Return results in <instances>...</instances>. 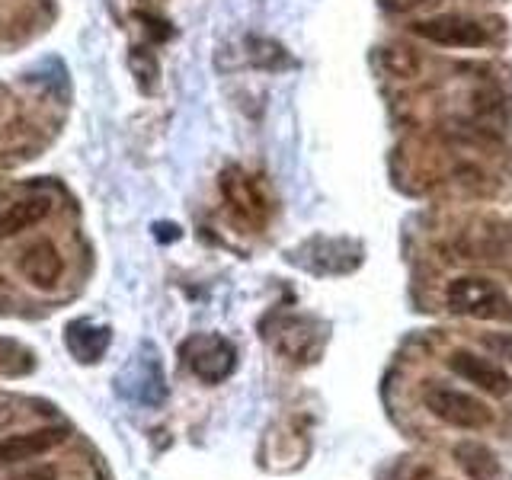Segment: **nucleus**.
<instances>
[{
	"instance_id": "f257e3e1",
	"label": "nucleus",
	"mask_w": 512,
	"mask_h": 480,
	"mask_svg": "<svg viewBox=\"0 0 512 480\" xmlns=\"http://www.w3.org/2000/svg\"><path fill=\"white\" fill-rule=\"evenodd\" d=\"M445 301H448V311L458 317H471V320H509L512 317V301L503 295V288L480 276L455 279L448 285Z\"/></svg>"
},
{
	"instance_id": "f03ea898",
	"label": "nucleus",
	"mask_w": 512,
	"mask_h": 480,
	"mask_svg": "<svg viewBox=\"0 0 512 480\" xmlns=\"http://www.w3.org/2000/svg\"><path fill=\"white\" fill-rule=\"evenodd\" d=\"M180 356L189 365V372L205 384H221L234 375L237 368V349L231 340L218 333H196L180 346Z\"/></svg>"
},
{
	"instance_id": "7ed1b4c3",
	"label": "nucleus",
	"mask_w": 512,
	"mask_h": 480,
	"mask_svg": "<svg viewBox=\"0 0 512 480\" xmlns=\"http://www.w3.org/2000/svg\"><path fill=\"white\" fill-rule=\"evenodd\" d=\"M116 384H119V394L135 400V404H144V407L164 404V397H167L164 368H160V359H157L151 343H144L138 349V356L128 359V365L119 372Z\"/></svg>"
},
{
	"instance_id": "20e7f679",
	"label": "nucleus",
	"mask_w": 512,
	"mask_h": 480,
	"mask_svg": "<svg viewBox=\"0 0 512 480\" xmlns=\"http://www.w3.org/2000/svg\"><path fill=\"white\" fill-rule=\"evenodd\" d=\"M413 36H420L432 45L442 48H484L490 45V32L484 23L471 20V16H458V13H442V16H429V20H416Z\"/></svg>"
},
{
	"instance_id": "39448f33",
	"label": "nucleus",
	"mask_w": 512,
	"mask_h": 480,
	"mask_svg": "<svg viewBox=\"0 0 512 480\" xmlns=\"http://www.w3.org/2000/svg\"><path fill=\"white\" fill-rule=\"evenodd\" d=\"M426 407L432 416H439L442 423H452L458 429H484L493 423V410L471 394L448 391V388H432L426 391Z\"/></svg>"
},
{
	"instance_id": "423d86ee",
	"label": "nucleus",
	"mask_w": 512,
	"mask_h": 480,
	"mask_svg": "<svg viewBox=\"0 0 512 480\" xmlns=\"http://www.w3.org/2000/svg\"><path fill=\"white\" fill-rule=\"evenodd\" d=\"M16 269H20V276L32 285L39 288V292H52V288L61 282L64 276V260L55 244H48V240H39V244H32L20 253V260H16Z\"/></svg>"
},
{
	"instance_id": "0eeeda50",
	"label": "nucleus",
	"mask_w": 512,
	"mask_h": 480,
	"mask_svg": "<svg viewBox=\"0 0 512 480\" xmlns=\"http://www.w3.org/2000/svg\"><path fill=\"white\" fill-rule=\"evenodd\" d=\"M448 365H452L455 375L468 378L471 384H477L480 391H487L493 397L512 394V375L506 372V368L496 365V362H490V359H480V356H474V352L458 349V352H452Z\"/></svg>"
},
{
	"instance_id": "6e6552de",
	"label": "nucleus",
	"mask_w": 512,
	"mask_h": 480,
	"mask_svg": "<svg viewBox=\"0 0 512 480\" xmlns=\"http://www.w3.org/2000/svg\"><path fill=\"white\" fill-rule=\"evenodd\" d=\"M64 439H68V429L64 426H48V429H36V432H23V436L0 439V468L39 458L45 452H52V448L61 445Z\"/></svg>"
},
{
	"instance_id": "1a4fd4ad",
	"label": "nucleus",
	"mask_w": 512,
	"mask_h": 480,
	"mask_svg": "<svg viewBox=\"0 0 512 480\" xmlns=\"http://www.w3.org/2000/svg\"><path fill=\"white\" fill-rule=\"evenodd\" d=\"M221 192H224V199H228V205L244 221L260 224L266 218L263 192H260V186H256L244 170H237V167L224 170V176H221Z\"/></svg>"
},
{
	"instance_id": "9d476101",
	"label": "nucleus",
	"mask_w": 512,
	"mask_h": 480,
	"mask_svg": "<svg viewBox=\"0 0 512 480\" xmlns=\"http://www.w3.org/2000/svg\"><path fill=\"white\" fill-rule=\"evenodd\" d=\"M112 333L106 324H93V320H71L68 330H64V346L68 352L84 365H93L106 356Z\"/></svg>"
},
{
	"instance_id": "9b49d317",
	"label": "nucleus",
	"mask_w": 512,
	"mask_h": 480,
	"mask_svg": "<svg viewBox=\"0 0 512 480\" xmlns=\"http://www.w3.org/2000/svg\"><path fill=\"white\" fill-rule=\"evenodd\" d=\"M317 324L311 317H285L282 320V333H272L276 336V346L282 356H292L298 362H311V356H317Z\"/></svg>"
},
{
	"instance_id": "f8f14e48",
	"label": "nucleus",
	"mask_w": 512,
	"mask_h": 480,
	"mask_svg": "<svg viewBox=\"0 0 512 480\" xmlns=\"http://www.w3.org/2000/svg\"><path fill=\"white\" fill-rule=\"evenodd\" d=\"M48 212H52V199H45V196L20 199V202L7 205L4 212H0V237H13L26 228H36Z\"/></svg>"
},
{
	"instance_id": "ddd939ff",
	"label": "nucleus",
	"mask_w": 512,
	"mask_h": 480,
	"mask_svg": "<svg viewBox=\"0 0 512 480\" xmlns=\"http://www.w3.org/2000/svg\"><path fill=\"white\" fill-rule=\"evenodd\" d=\"M461 250L471 260H493V253L509 250V228L506 224H484V228H471L461 234Z\"/></svg>"
},
{
	"instance_id": "4468645a",
	"label": "nucleus",
	"mask_w": 512,
	"mask_h": 480,
	"mask_svg": "<svg viewBox=\"0 0 512 480\" xmlns=\"http://www.w3.org/2000/svg\"><path fill=\"white\" fill-rule=\"evenodd\" d=\"M375 61H378V68L394 80H413L423 71L420 55H416L413 48L404 42H391V45L375 48Z\"/></svg>"
},
{
	"instance_id": "2eb2a0df",
	"label": "nucleus",
	"mask_w": 512,
	"mask_h": 480,
	"mask_svg": "<svg viewBox=\"0 0 512 480\" xmlns=\"http://www.w3.org/2000/svg\"><path fill=\"white\" fill-rule=\"evenodd\" d=\"M455 461L471 480H496V474H500V461H496V455L487 445H480L474 439L455 445Z\"/></svg>"
},
{
	"instance_id": "dca6fc26",
	"label": "nucleus",
	"mask_w": 512,
	"mask_h": 480,
	"mask_svg": "<svg viewBox=\"0 0 512 480\" xmlns=\"http://www.w3.org/2000/svg\"><path fill=\"white\" fill-rule=\"evenodd\" d=\"M247 58L263 71H285L292 64V55L285 52V45L276 39H263V36H250L247 39Z\"/></svg>"
},
{
	"instance_id": "f3484780",
	"label": "nucleus",
	"mask_w": 512,
	"mask_h": 480,
	"mask_svg": "<svg viewBox=\"0 0 512 480\" xmlns=\"http://www.w3.org/2000/svg\"><path fill=\"white\" fill-rule=\"evenodd\" d=\"M128 61H132V71H135V77H138L141 90H144V93H151V90L157 87V74H160L157 58L148 52V48H132V55H128Z\"/></svg>"
},
{
	"instance_id": "a211bd4d",
	"label": "nucleus",
	"mask_w": 512,
	"mask_h": 480,
	"mask_svg": "<svg viewBox=\"0 0 512 480\" xmlns=\"http://www.w3.org/2000/svg\"><path fill=\"white\" fill-rule=\"evenodd\" d=\"M484 343L487 349H493V352H500L503 359H512V336H503V333H493V336H484Z\"/></svg>"
},
{
	"instance_id": "6ab92c4d",
	"label": "nucleus",
	"mask_w": 512,
	"mask_h": 480,
	"mask_svg": "<svg viewBox=\"0 0 512 480\" xmlns=\"http://www.w3.org/2000/svg\"><path fill=\"white\" fill-rule=\"evenodd\" d=\"M432 4H439V0H384V7L391 13H410V10H423Z\"/></svg>"
},
{
	"instance_id": "aec40b11",
	"label": "nucleus",
	"mask_w": 512,
	"mask_h": 480,
	"mask_svg": "<svg viewBox=\"0 0 512 480\" xmlns=\"http://www.w3.org/2000/svg\"><path fill=\"white\" fill-rule=\"evenodd\" d=\"M16 480H55V471H32V474L16 477Z\"/></svg>"
},
{
	"instance_id": "412c9836",
	"label": "nucleus",
	"mask_w": 512,
	"mask_h": 480,
	"mask_svg": "<svg viewBox=\"0 0 512 480\" xmlns=\"http://www.w3.org/2000/svg\"><path fill=\"white\" fill-rule=\"evenodd\" d=\"M10 420H13V410L7 404H0V426H10Z\"/></svg>"
},
{
	"instance_id": "4be33fe9",
	"label": "nucleus",
	"mask_w": 512,
	"mask_h": 480,
	"mask_svg": "<svg viewBox=\"0 0 512 480\" xmlns=\"http://www.w3.org/2000/svg\"><path fill=\"white\" fill-rule=\"evenodd\" d=\"M404 480H436V477H432L429 471H423V468H420V471H410Z\"/></svg>"
}]
</instances>
